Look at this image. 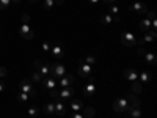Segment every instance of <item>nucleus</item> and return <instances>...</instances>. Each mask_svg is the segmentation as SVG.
Segmentation results:
<instances>
[{"label":"nucleus","mask_w":157,"mask_h":118,"mask_svg":"<svg viewBox=\"0 0 157 118\" xmlns=\"http://www.w3.org/2000/svg\"><path fill=\"white\" fill-rule=\"evenodd\" d=\"M3 90H5V84L0 81V93H3Z\"/></svg>","instance_id":"41"},{"label":"nucleus","mask_w":157,"mask_h":118,"mask_svg":"<svg viewBox=\"0 0 157 118\" xmlns=\"http://www.w3.org/2000/svg\"><path fill=\"white\" fill-rule=\"evenodd\" d=\"M43 112L46 115H52V113H55V102H47L46 106L43 107Z\"/></svg>","instance_id":"18"},{"label":"nucleus","mask_w":157,"mask_h":118,"mask_svg":"<svg viewBox=\"0 0 157 118\" xmlns=\"http://www.w3.org/2000/svg\"><path fill=\"white\" fill-rule=\"evenodd\" d=\"M50 96L54 98V99H58V90L54 88V90H50Z\"/></svg>","instance_id":"34"},{"label":"nucleus","mask_w":157,"mask_h":118,"mask_svg":"<svg viewBox=\"0 0 157 118\" xmlns=\"http://www.w3.org/2000/svg\"><path fill=\"white\" fill-rule=\"evenodd\" d=\"M127 113L132 116V118H140V116H141V110H140V107H132Z\"/></svg>","instance_id":"24"},{"label":"nucleus","mask_w":157,"mask_h":118,"mask_svg":"<svg viewBox=\"0 0 157 118\" xmlns=\"http://www.w3.org/2000/svg\"><path fill=\"white\" fill-rule=\"evenodd\" d=\"M83 63H86V65H94L96 61H98V58L94 57V55H88V57H85V58H80Z\"/></svg>","instance_id":"27"},{"label":"nucleus","mask_w":157,"mask_h":118,"mask_svg":"<svg viewBox=\"0 0 157 118\" xmlns=\"http://www.w3.org/2000/svg\"><path fill=\"white\" fill-rule=\"evenodd\" d=\"M30 2H32V3H33V2H38V0H30Z\"/></svg>","instance_id":"47"},{"label":"nucleus","mask_w":157,"mask_h":118,"mask_svg":"<svg viewBox=\"0 0 157 118\" xmlns=\"http://www.w3.org/2000/svg\"><path fill=\"white\" fill-rule=\"evenodd\" d=\"M118 11H120V8H118L116 5H112V6H110V13H112V14L116 16V14H118Z\"/></svg>","instance_id":"33"},{"label":"nucleus","mask_w":157,"mask_h":118,"mask_svg":"<svg viewBox=\"0 0 157 118\" xmlns=\"http://www.w3.org/2000/svg\"><path fill=\"white\" fill-rule=\"evenodd\" d=\"M80 113L83 115V118H94L96 110H94L93 107H83V109L80 110Z\"/></svg>","instance_id":"17"},{"label":"nucleus","mask_w":157,"mask_h":118,"mask_svg":"<svg viewBox=\"0 0 157 118\" xmlns=\"http://www.w3.org/2000/svg\"><path fill=\"white\" fill-rule=\"evenodd\" d=\"M19 87H21V91L30 95V98H32V96H36V90H35V87L32 85V82L29 81V79H22L21 84H19Z\"/></svg>","instance_id":"3"},{"label":"nucleus","mask_w":157,"mask_h":118,"mask_svg":"<svg viewBox=\"0 0 157 118\" xmlns=\"http://www.w3.org/2000/svg\"><path fill=\"white\" fill-rule=\"evenodd\" d=\"M22 21H24V24H27L30 21V16L29 14H22Z\"/></svg>","instance_id":"39"},{"label":"nucleus","mask_w":157,"mask_h":118,"mask_svg":"<svg viewBox=\"0 0 157 118\" xmlns=\"http://www.w3.org/2000/svg\"><path fill=\"white\" fill-rule=\"evenodd\" d=\"M43 6L46 8V10H52L55 6V2L54 0H44V3H43Z\"/></svg>","instance_id":"29"},{"label":"nucleus","mask_w":157,"mask_h":118,"mask_svg":"<svg viewBox=\"0 0 157 118\" xmlns=\"http://www.w3.org/2000/svg\"><path fill=\"white\" fill-rule=\"evenodd\" d=\"M19 35L24 38V39H33L35 33H33V29L30 27L29 24H22L19 27Z\"/></svg>","instance_id":"5"},{"label":"nucleus","mask_w":157,"mask_h":118,"mask_svg":"<svg viewBox=\"0 0 157 118\" xmlns=\"http://www.w3.org/2000/svg\"><path fill=\"white\" fill-rule=\"evenodd\" d=\"M96 93V85H94V81L93 79H90V84L83 87V95L85 98H93Z\"/></svg>","instance_id":"8"},{"label":"nucleus","mask_w":157,"mask_h":118,"mask_svg":"<svg viewBox=\"0 0 157 118\" xmlns=\"http://www.w3.org/2000/svg\"><path fill=\"white\" fill-rule=\"evenodd\" d=\"M27 113H29V116H32V118H33V116H36V115L39 113V109H38L36 106H35V107H30V109L27 110Z\"/></svg>","instance_id":"30"},{"label":"nucleus","mask_w":157,"mask_h":118,"mask_svg":"<svg viewBox=\"0 0 157 118\" xmlns=\"http://www.w3.org/2000/svg\"><path fill=\"white\" fill-rule=\"evenodd\" d=\"M88 2H90V3H91V5H96V3H98V2H99V0H88Z\"/></svg>","instance_id":"43"},{"label":"nucleus","mask_w":157,"mask_h":118,"mask_svg":"<svg viewBox=\"0 0 157 118\" xmlns=\"http://www.w3.org/2000/svg\"><path fill=\"white\" fill-rule=\"evenodd\" d=\"M64 74H66V66L61 65V63H52L50 66H49V76L55 77L57 81H58L60 77H63Z\"/></svg>","instance_id":"1"},{"label":"nucleus","mask_w":157,"mask_h":118,"mask_svg":"<svg viewBox=\"0 0 157 118\" xmlns=\"http://www.w3.org/2000/svg\"><path fill=\"white\" fill-rule=\"evenodd\" d=\"M101 22H102L104 25H109V24H112V22H113V18H112L110 13H107V14H104V16H102V19H101Z\"/></svg>","instance_id":"26"},{"label":"nucleus","mask_w":157,"mask_h":118,"mask_svg":"<svg viewBox=\"0 0 157 118\" xmlns=\"http://www.w3.org/2000/svg\"><path fill=\"white\" fill-rule=\"evenodd\" d=\"M74 96V88L69 87V88H63L58 91V98L60 99H71Z\"/></svg>","instance_id":"12"},{"label":"nucleus","mask_w":157,"mask_h":118,"mask_svg":"<svg viewBox=\"0 0 157 118\" xmlns=\"http://www.w3.org/2000/svg\"><path fill=\"white\" fill-rule=\"evenodd\" d=\"M149 27H151V21L149 19H145V21H141L140 22V30L141 32H149Z\"/></svg>","instance_id":"21"},{"label":"nucleus","mask_w":157,"mask_h":118,"mask_svg":"<svg viewBox=\"0 0 157 118\" xmlns=\"http://www.w3.org/2000/svg\"><path fill=\"white\" fill-rule=\"evenodd\" d=\"M104 2H105V3H109V5H110V3H115L116 0H104Z\"/></svg>","instance_id":"44"},{"label":"nucleus","mask_w":157,"mask_h":118,"mask_svg":"<svg viewBox=\"0 0 157 118\" xmlns=\"http://www.w3.org/2000/svg\"><path fill=\"white\" fill-rule=\"evenodd\" d=\"M43 85L50 91V90H54L55 87H57V84H58V81H57V79L55 77H52V76H46V79H43Z\"/></svg>","instance_id":"9"},{"label":"nucleus","mask_w":157,"mask_h":118,"mask_svg":"<svg viewBox=\"0 0 157 118\" xmlns=\"http://www.w3.org/2000/svg\"><path fill=\"white\" fill-rule=\"evenodd\" d=\"M126 99L129 101V104H130V107H140V99L134 95V93H127V96H126Z\"/></svg>","instance_id":"15"},{"label":"nucleus","mask_w":157,"mask_h":118,"mask_svg":"<svg viewBox=\"0 0 157 118\" xmlns=\"http://www.w3.org/2000/svg\"><path fill=\"white\" fill-rule=\"evenodd\" d=\"M146 14H148V19H149V21H154V19H155V14H154V11H148Z\"/></svg>","instance_id":"37"},{"label":"nucleus","mask_w":157,"mask_h":118,"mask_svg":"<svg viewBox=\"0 0 157 118\" xmlns=\"http://www.w3.org/2000/svg\"><path fill=\"white\" fill-rule=\"evenodd\" d=\"M78 63H80V65H78V69H77L78 76H80V77H88V76L91 74V71H93L91 65H86V63H83L82 60L78 61Z\"/></svg>","instance_id":"7"},{"label":"nucleus","mask_w":157,"mask_h":118,"mask_svg":"<svg viewBox=\"0 0 157 118\" xmlns=\"http://www.w3.org/2000/svg\"><path fill=\"white\" fill-rule=\"evenodd\" d=\"M32 81H33V82H41V81H43V76L39 74L38 71H35V73L32 74Z\"/></svg>","instance_id":"31"},{"label":"nucleus","mask_w":157,"mask_h":118,"mask_svg":"<svg viewBox=\"0 0 157 118\" xmlns=\"http://www.w3.org/2000/svg\"><path fill=\"white\" fill-rule=\"evenodd\" d=\"M155 38H157V35H155V30H152V32H146V33H145V36H143V41L151 43V41H154Z\"/></svg>","instance_id":"20"},{"label":"nucleus","mask_w":157,"mask_h":118,"mask_svg":"<svg viewBox=\"0 0 157 118\" xmlns=\"http://www.w3.org/2000/svg\"><path fill=\"white\" fill-rule=\"evenodd\" d=\"M11 3V0H0V10H6Z\"/></svg>","instance_id":"32"},{"label":"nucleus","mask_w":157,"mask_h":118,"mask_svg":"<svg viewBox=\"0 0 157 118\" xmlns=\"http://www.w3.org/2000/svg\"><path fill=\"white\" fill-rule=\"evenodd\" d=\"M74 84V76L72 74H69V76H66V77H60V87L61 88H69L71 85Z\"/></svg>","instance_id":"13"},{"label":"nucleus","mask_w":157,"mask_h":118,"mask_svg":"<svg viewBox=\"0 0 157 118\" xmlns=\"http://www.w3.org/2000/svg\"><path fill=\"white\" fill-rule=\"evenodd\" d=\"M33 66H35V69L41 74V76H49V65L44 63L41 58L35 60V61H33Z\"/></svg>","instance_id":"6"},{"label":"nucleus","mask_w":157,"mask_h":118,"mask_svg":"<svg viewBox=\"0 0 157 118\" xmlns=\"http://www.w3.org/2000/svg\"><path fill=\"white\" fill-rule=\"evenodd\" d=\"M145 60L148 61V63H151V65H155V60H157V57L152 54V52H145Z\"/></svg>","instance_id":"22"},{"label":"nucleus","mask_w":157,"mask_h":118,"mask_svg":"<svg viewBox=\"0 0 157 118\" xmlns=\"http://www.w3.org/2000/svg\"><path fill=\"white\" fill-rule=\"evenodd\" d=\"M11 2H14V3H19V2H21V0H11Z\"/></svg>","instance_id":"46"},{"label":"nucleus","mask_w":157,"mask_h":118,"mask_svg":"<svg viewBox=\"0 0 157 118\" xmlns=\"http://www.w3.org/2000/svg\"><path fill=\"white\" fill-rule=\"evenodd\" d=\"M121 43H123L126 47H134V46L137 44V36H135L134 33H129V32L121 33Z\"/></svg>","instance_id":"4"},{"label":"nucleus","mask_w":157,"mask_h":118,"mask_svg":"<svg viewBox=\"0 0 157 118\" xmlns=\"http://www.w3.org/2000/svg\"><path fill=\"white\" fill-rule=\"evenodd\" d=\"M69 106H71V109H72L74 112H80V110L83 109V102H82L80 99H72Z\"/></svg>","instance_id":"16"},{"label":"nucleus","mask_w":157,"mask_h":118,"mask_svg":"<svg viewBox=\"0 0 157 118\" xmlns=\"http://www.w3.org/2000/svg\"><path fill=\"white\" fill-rule=\"evenodd\" d=\"M43 50H44V52H49V50H50V44H49L47 41L43 43Z\"/></svg>","instance_id":"35"},{"label":"nucleus","mask_w":157,"mask_h":118,"mask_svg":"<svg viewBox=\"0 0 157 118\" xmlns=\"http://www.w3.org/2000/svg\"><path fill=\"white\" fill-rule=\"evenodd\" d=\"M54 2H55V5H63L64 0H54Z\"/></svg>","instance_id":"42"},{"label":"nucleus","mask_w":157,"mask_h":118,"mask_svg":"<svg viewBox=\"0 0 157 118\" xmlns=\"http://www.w3.org/2000/svg\"><path fill=\"white\" fill-rule=\"evenodd\" d=\"M151 81V74L149 73H140V84L143 85V84H146V82H149Z\"/></svg>","instance_id":"25"},{"label":"nucleus","mask_w":157,"mask_h":118,"mask_svg":"<svg viewBox=\"0 0 157 118\" xmlns=\"http://www.w3.org/2000/svg\"><path fill=\"white\" fill-rule=\"evenodd\" d=\"M55 113H58V115H64V113H66V107H64V104L60 102L58 99L55 102Z\"/></svg>","instance_id":"19"},{"label":"nucleus","mask_w":157,"mask_h":118,"mask_svg":"<svg viewBox=\"0 0 157 118\" xmlns=\"http://www.w3.org/2000/svg\"><path fill=\"white\" fill-rule=\"evenodd\" d=\"M52 49V57H54V60H61L64 57V52H63V47L60 44H55L54 47H50Z\"/></svg>","instance_id":"11"},{"label":"nucleus","mask_w":157,"mask_h":118,"mask_svg":"<svg viewBox=\"0 0 157 118\" xmlns=\"http://www.w3.org/2000/svg\"><path fill=\"white\" fill-rule=\"evenodd\" d=\"M140 91H141V84H140L138 81L132 82V88H130V93H134V95H138Z\"/></svg>","instance_id":"23"},{"label":"nucleus","mask_w":157,"mask_h":118,"mask_svg":"<svg viewBox=\"0 0 157 118\" xmlns=\"http://www.w3.org/2000/svg\"><path fill=\"white\" fill-rule=\"evenodd\" d=\"M29 99H30V95L24 93V91H21V93L17 95V101H19V102H27Z\"/></svg>","instance_id":"28"},{"label":"nucleus","mask_w":157,"mask_h":118,"mask_svg":"<svg viewBox=\"0 0 157 118\" xmlns=\"http://www.w3.org/2000/svg\"><path fill=\"white\" fill-rule=\"evenodd\" d=\"M145 52H146V50H145V47H138V50H137V54H138L140 57H143V55H145Z\"/></svg>","instance_id":"38"},{"label":"nucleus","mask_w":157,"mask_h":118,"mask_svg":"<svg viewBox=\"0 0 157 118\" xmlns=\"http://www.w3.org/2000/svg\"><path fill=\"white\" fill-rule=\"evenodd\" d=\"M71 118H83V115H82L80 112H74V115H72Z\"/></svg>","instance_id":"40"},{"label":"nucleus","mask_w":157,"mask_h":118,"mask_svg":"<svg viewBox=\"0 0 157 118\" xmlns=\"http://www.w3.org/2000/svg\"><path fill=\"white\" fill-rule=\"evenodd\" d=\"M113 21H115V22H120V16H118V14H116V16L113 18Z\"/></svg>","instance_id":"45"},{"label":"nucleus","mask_w":157,"mask_h":118,"mask_svg":"<svg viewBox=\"0 0 157 118\" xmlns=\"http://www.w3.org/2000/svg\"><path fill=\"white\" fill-rule=\"evenodd\" d=\"M124 77L127 79L129 82H135L137 79H138V73H137L135 69H132V68H127V69L124 71Z\"/></svg>","instance_id":"14"},{"label":"nucleus","mask_w":157,"mask_h":118,"mask_svg":"<svg viewBox=\"0 0 157 118\" xmlns=\"http://www.w3.org/2000/svg\"><path fill=\"white\" fill-rule=\"evenodd\" d=\"M130 109V104H129V101L126 99V98H118V99H115V102H113V110L115 112H124V113H127Z\"/></svg>","instance_id":"2"},{"label":"nucleus","mask_w":157,"mask_h":118,"mask_svg":"<svg viewBox=\"0 0 157 118\" xmlns=\"http://www.w3.org/2000/svg\"><path fill=\"white\" fill-rule=\"evenodd\" d=\"M6 73H8V71H6V68H5V66H0V77H5V76H6Z\"/></svg>","instance_id":"36"},{"label":"nucleus","mask_w":157,"mask_h":118,"mask_svg":"<svg viewBox=\"0 0 157 118\" xmlns=\"http://www.w3.org/2000/svg\"><path fill=\"white\" fill-rule=\"evenodd\" d=\"M129 11H137V13H140V14H146V13H148V6L145 3H141V2H135L134 5L129 6Z\"/></svg>","instance_id":"10"}]
</instances>
